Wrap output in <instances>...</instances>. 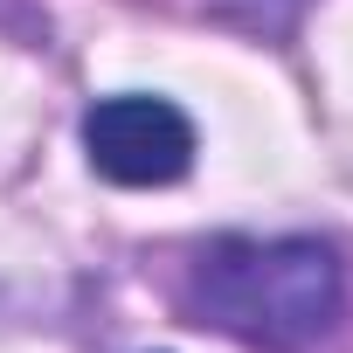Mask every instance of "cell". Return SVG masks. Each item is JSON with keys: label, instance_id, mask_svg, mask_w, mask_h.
<instances>
[{"label": "cell", "instance_id": "cell-2", "mask_svg": "<svg viewBox=\"0 0 353 353\" xmlns=\"http://www.w3.org/2000/svg\"><path fill=\"white\" fill-rule=\"evenodd\" d=\"M83 152L111 188H173L194 166V118L173 97L118 90L97 97L83 118Z\"/></svg>", "mask_w": 353, "mask_h": 353}, {"label": "cell", "instance_id": "cell-3", "mask_svg": "<svg viewBox=\"0 0 353 353\" xmlns=\"http://www.w3.org/2000/svg\"><path fill=\"white\" fill-rule=\"evenodd\" d=\"M298 8H305V0H208V14L243 21V28H256V35H291Z\"/></svg>", "mask_w": 353, "mask_h": 353}, {"label": "cell", "instance_id": "cell-1", "mask_svg": "<svg viewBox=\"0 0 353 353\" xmlns=\"http://www.w3.org/2000/svg\"><path fill=\"white\" fill-rule=\"evenodd\" d=\"M194 325H215L256 353H305L346 312L339 250L319 236H215L181 284Z\"/></svg>", "mask_w": 353, "mask_h": 353}]
</instances>
